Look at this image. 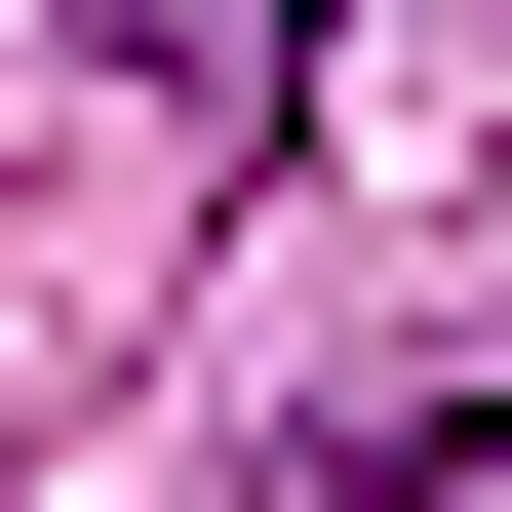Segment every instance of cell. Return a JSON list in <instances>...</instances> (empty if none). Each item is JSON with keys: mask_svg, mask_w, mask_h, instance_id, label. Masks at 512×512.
I'll use <instances>...</instances> for the list:
<instances>
[{"mask_svg": "<svg viewBox=\"0 0 512 512\" xmlns=\"http://www.w3.org/2000/svg\"><path fill=\"white\" fill-rule=\"evenodd\" d=\"M316 119H355V158H512V0H355Z\"/></svg>", "mask_w": 512, "mask_h": 512, "instance_id": "obj_1", "label": "cell"}]
</instances>
